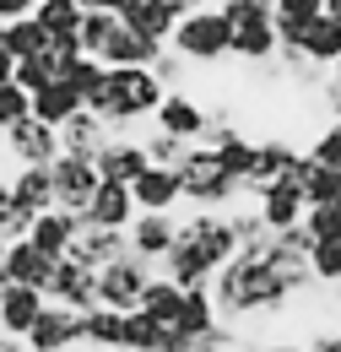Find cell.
Masks as SVG:
<instances>
[{"mask_svg":"<svg viewBox=\"0 0 341 352\" xmlns=\"http://www.w3.org/2000/svg\"><path fill=\"white\" fill-rule=\"evenodd\" d=\"M28 109H33V103H28V92L16 87V82H0V135L11 131L16 120H28Z\"/></svg>","mask_w":341,"mask_h":352,"instance_id":"f6af8a7d","label":"cell"},{"mask_svg":"<svg viewBox=\"0 0 341 352\" xmlns=\"http://www.w3.org/2000/svg\"><path fill=\"white\" fill-rule=\"evenodd\" d=\"M22 342H28V352H71V347H76V314L43 298L38 320L28 325V336H22Z\"/></svg>","mask_w":341,"mask_h":352,"instance_id":"4fadbf2b","label":"cell"},{"mask_svg":"<svg viewBox=\"0 0 341 352\" xmlns=\"http://www.w3.org/2000/svg\"><path fill=\"white\" fill-rule=\"evenodd\" d=\"M6 201H11V184H6V174H0V206H6Z\"/></svg>","mask_w":341,"mask_h":352,"instance_id":"680465c9","label":"cell"},{"mask_svg":"<svg viewBox=\"0 0 341 352\" xmlns=\"http://www.w3.org/2000/svg\"><path fill=\"white\" fill-rule=\"evenodd\" d=\"M152 6H163V16H168V22L190 16V11H201V0H152Z\"/></svg>","mask_w":341,"mask_h":352,"instance_id":"681fc988","label":"cell"},{"mask_svg":"<svg viewBox=\"0 0 341 352\" xmlns=\"http://www.w3.org/2000/svg\"><path fill=\"white\" fill-rule=\"evenodd\" d=\"M244 347V336H239V325H228V320H217L212 331H201V336H190L184 352H239Z\"/></svg>","mask_w":341,"mask_h":352,"instance_id":"ab89813d","label":"cell"},{"mask_svg":"<svg viewBox=\"0 0 341 352\" xmlns=\"http://www.w3.org/2000/svg\"><path fill=\"white\" fill-rule=\"evenodd\" d=\"M54 76H60V71H54L49 54H28V60H16V71H11V82H16L22 92H38L43 82H54Z\"/></svg>","mask_w":341,"mask_h":352,"instance_id":"b9f144b4","label":"cell"},{"mask_svg":"<svg viewBox=\"0 0 341 352\" xmlns=\"http://www.w3.org/2000/svg\"><path fill=\"white\" fill-rule=\"evenodd\" d=\"M163 331H168V325H157V320H146L141 309H130L125 325H120V352H157L163 347Z\"/></svg>","mask_w":341,"mask_h":352,"instance_id":"1f68e13d","label":"cell"},{"mask_svg":"<svg viewBox=\"0 0 341 352\" xmlns=\"http://www.w3.org/2000/svg\"><path fill=\"white\" fill-rule=\"evenodd\" d=\"M152 125L163 135H179L184 146H201L206 141V131H212V120H206V103L195 98V92H163V103L152 109Z\"/></svg>","mask_w":341,"mask_h":352,"instance_id":"8992f818","label":"cell"},{"mask_svg":"<svg viewBox=\"0 0 341 352\" xmlns=\"http://www.w3.org/2000/svg\"><path fill=\"white\" fill-rule=\"evenodd\" d=\"M114 28H120V16L114 11H82V22H76V44H82V54H103V44L114 38Z\"/></svg>","mask_w":341,"mask_h":352,"instance_id":"836d02e7","label":"cell"},{"mask_svg":"<svg viewBox=\"0 0 341 352\" xmlns=\"http://www.w3.org/2000/svg\"><path fill=\"white\" fill-rule=\"evenodd\" d=\"M309 276H314V287L341 282V239H325V244L309 250Z\"/></svg>","mask_w":341,"mask_h":352,"instance_id":"74e56055","label":"cell"},{"mask_svg":"<svg viewBox=\"0 0 341 352\" xmlns=\"http://www.w3.org/2000/svg\"><path fill=\"white\" fill-rule=\"evenodd\" d=\"M303 347H309V352H336V347H331V336H325V331H320V336H309Z\"/></svg>","mask_w":341,"mask_h":352,"instance_id":"f5cc1de1","label":"cell"},{"mask_svg":"<svg viewBox=\"0 0 341 352\" xmlns=\"http://www.w3.org/2000/svg\"><path fill=\"white\" fill-rule=\"evenodd\" d=\"M28 228H33V212H22L16 201H6V206H0V244L28 239Z\"/></svg>","mask_w":341,"mask_h":352,"instance_id":"7dc6e473","label":"cell"},{"mask_svg":"<svg viewBox=\"0 0 341 352\" xmlns=\"http://www.w3.org/2000/svg\"><path fill=\"white\" fill-rule=\"evenodd\" d=\"M43 298H49V304H60V309H71V314L98 309V271L60 255V261H54V276H49V287H43Z\"/></svg>","mask_w":341,"mask_h":352,"instance_id":"9c48e42d","label":"cell"},{"mask_svg":"<svg viewBox=\"0 0 341 352\" xmlns=\"http://www.w3.org/2000/svg\"><path fill=\"white\" fill-rule=\"evenodd\" d=\"M173 174H179V206H190V212H228V206H239V184L244 179L228 174L212 146H190Z\"/></svg>","mask_w":341,"mask_h":352,"instance_id":"3957f363","label":"cell"},{"mask_svg":"<svg viewBox=\"0 0 341 352\" xmlns=\"http://www.w3.org/2000/svg\"><path fill=\"white\" fill-rule=\"evenodd\" d=\"M120 325L125 314L120 309H82L76 314V347H92V352H120Z\"/></svg>","mask_w":341,"mask_h":352,"instance_id":"7402d4cb","label":"cell"},{"mask_svg":"<svg viewBox=\"0 0 341 352\" xmlns=\"http://www.w3.org/2000/svg\"><path fill=\"white\" fill-rule=\"evenodd\" d=\"M217 16L228 28H250V22H271V0H228L217 6Z\"/></svg>","mask_w":341,"mask_h":352,"instance_id":"ee69618b","label":"cell"},{"mask_svg":"<svg viewBox=\"0 0 341 352\" xmlns=\"http://www.w3.org/2000/svg\"><path fill=\"white\" fill-rule=\"evenodd\" d=\"M103 71H109V65H103V60H92V54H76V60H71V65H65V71H60V82H65V87L76 92V98H92V92L103 87Z\"/></svg>","mask_w":341,"mask_h":352,"instance_id":"d590c367","label":"cell"},{"mask_svg":"<svg viewBox=\"0 0 341 352\" xmlns=\"http://www.w3.org/2000/svg\"><path fill=\"white\" fill-rule=\"evenodd\" d=\"M179 293H184V287H173L168 276H152V282H146V287H141V314H146V320H157V325H173V309H179Z\"/></svg>","mask_w":341,"mask_h":352,"instance_id":"d6a6232c","label":"cell"},{"mask_svg":"<svg viewBox=\"0 0 341 352\" xmlns=\"http://www.w3.org/2000/svg\"><path fill=\"white\" fill-rule=\"evenodd\" d=\"M320 16V0H271V22H298L309 28Z\"/></svg>","mask_w":341,"mask_h":352,"instance_id":"bcb514c9","label":"cell"},{"mask_svg":"<svg viewBox=\"0 0 341 352\" xmlns=\"http://www.w3.org/2000/svg\"><path fill=\"white\" fill-rule=\"evenodd\" d=\"M255 352H309L303 342H265V347H255Z\"/></svg>","mask_w":341,"mask_h":352,"instance_id":"816d5d0a","label":"cell"},{"mask_svg":"<svg viewBox=\"0 0 341 352\" xmlns=\"http://www.w3.org/2000/svg\"><path fill=\"white\" fill-rule=\"evenodd\" d=\"M130 201H135V212H179V174L146 163L130 179Z\"/></svg>","mask_w":341,"mask_h":352,"instance_id":"e0dca14e","label":"cell"},{"mask_svg":"<svg viewBox=\"0 0 341 352\" xmlns=\"http://www.w3.org/2000/svg\"><path fill=\"white\" fill-rule=\"evenodd\" d=\"M331 298H336V309H341V282H331Z\"/></svg>","mask_w":341,"mask_h":352,"instance_id":"94428289","label":"cell"},{"mask_svg":"<svg viewBox=\"0 0 341 352\" xmlns=\"http://www.w3.org/2000/svg\"><path fill=\"white\" fill-rule=\"evenodd\" d=\"M92 168H98V179L130 184V179H135L141 168H146V146H141V135H109V141L98 146Z\"/></svg>","mask_w":341,"mask_h":352,"instance_id":"5bb4252c","label":"cell"},{"mask_svg":"<svg viewBox=\"0 0 341 352\" xmlns=\"http://www.w3.org/2000/svg\"><path fill=\"white\" fill-rule=\"evenodd\" d=\"M82 11H114V0H76Z\"/></svg>","mask_w":341,"mask_h":352,"instance_id":"6f0895ef","label":"cell"},{"mask_svg":"<svg viewBox=\"0 0 341 352\" xmlns=\"http://www.w3.org/2000/svg\"><path fill=\"white\" fill-rule=\"evenodd\" d=\"M11 71H16V60H11L6 49H0V82H11Z\"/></svg>","mask_w":341,"mask_h":352,"instance_id":"9f6ffc18","label":"cell"},{"mask_svg":"<svg viewBox=\"0 0 341 352\" xmlns=\"http://www.w3.org/2000/svg\"><path fill=\"white\" fill-rule=\"evenodd\" d=\"M109 135H114V131H103V120H98V114L76 109V114L60 125V152H71V157H98V146H103Z\"/></svg>","mask_w":341,"mask_h":352,"instance_id":"484cf974","label":"cell"},{"mask_svg":"<svg viewBox=\"0 0 341 352\" xmlns=\"http://www.w3.org/2000/svg\"><path fill=\"white\" fill-rule=\"evenodd\" d=\"M0 49L11 60H28V54H49V33H43L33 16H16V22H0Z\"/></svg>","mask_w":341,"mask_h":352,"instance_id":"4dcf8cb0","label":"cell"},{"mask_svg":"<svg viewBox=\"0 0 341 352\" xmlns=\"http://www.w3.org/2000/svg\"><path fill=\"white\" fill-rule=\"evenodd\" d=\"M146 71L157 76V87H163V92H184V87H190V71H195V65H190L184 54H173V49L163 44V49H157V60H152Z\"/></svg>","mask_w":341,"mask_h":352,"instance_id":"8d00e7d4","label":"cell"},{"mask_svg":"<svg viewBox=\"0 0 341 352\" xmlns=\"http://www.w3.org/2000/svg\"><path fill=\"white\" fill-rule=\"evenodd\" d=\"M157 276V265L141 261V255H114L109 265H98V304L103 309H120V314H130V309L141 304V287Z\"/></svg>","mask_w":341,"mask_h":352,"instance_id":"5b68a950","label":"cell"},{"mask_svg":"<svg viewBox=\"0 0 341 352\" xmlns=\"http://www.w3.org/2000/svg\"><path fill=\"white\" fill-rule=\"evenodd\" d=\"M255 217L265 222L271 233L293 228V222L303 217V190H298V179H271V184L255 195Z\"/></svg>","mask_w":341,"mask_h":352,"instance_id":"9a60e30c","label":"cell"},{"mask_svg":"<svg viewBox=\"0 0 341 352\" xmlns=\"http://www.w3.org/2000/svg\"><path fill=\"white\" fill-rule=\"evenodd\" d=\"M0 271H6V282H22V287H49V276H54V261L38 255L28 239H16V244H6V255H0Z\"/></svg>","mask_w":341,"mask_h":352,"instance_id":"ffe728a7","label":"cell"},{"mask_svg":"<svg viewBox=\"0 0 341 352\" xmlns=\"http://www.w3.org/2000/svg\"><path fill=\"white\" fill-rule=\"evenodd\" d=\"M114 16H120V28L152 38V44H168V33H173V22L163 16V6H152V0H114Z\"/></svg>","mask_w":341,"mask_h":352,"instance_id":"603a6c76","label":"cell"},{"mask_svg":"<svg viewBox=\"0 0 341 352\" xmlns=\"http://www.w3.org/2000/svg\"><path fill=\"white\" fill-rule=\"evenodd\" d=\"M157 49L163 44H152V38H141V33H130V28H114V38L103 44V65H152L157 60Z\"/></svg>","mask_w":341,"mask_h":352,"instance_id":"f546056e","label":"cell"},{"mask_svg":"<svg viewBox=\"0 0 341 352\" xmlns=\"http://www.w3.org/2000/svg\"><path fill=\"white\" fill-rule=\"evenodd\" d=\"M76 54H82L76 33H54V38H49V60H54V71H65V65H71Z\"/></svg>","mask_w":341,"mask_h":352,"instance_id":"c3c4849f","label":"cell"},{"mask_svg":"<svg viewBox=\"0 0 341 352\" xmlns=\"http://www.w3.org/2000/svg\"><path fill=\"white\" fill-rule=\"evenodd\" d=\"M320 16H331V22H341V0H320Z\"/></svg>","mask_w":341,"mask_h":352,"instance_id":"db71d44e","label":"cell"},{"mask_svg":"<svg viewBox=\"0 0 341 352\" xmlns=\"http://www.w3.org/2000/svg\"><path fill=\"white\" fill-rule=\"evenodd\" d=\"M179 212H135L125 228V244H130V255H141V261H163L173 250V239H179Z\"/></svg>","mask_w":341,"mask_h":352,"instance_id":"30bf717a","label":"cell"},{"mask_svg":"<svg viewBox=\"0 0 341 352\" xmlns=\"http://www.w3.org/2000/svg\"><path fill=\"white\" fill-rule=\"evenodd\" d=\"M206 293H212L217 320H228V325H239V320H276V314H287L293 298H298V293L287 287V276H276L265 261L244 255V250L212 271Z\"/></svg>","mask_w":341,"mask_h":352,"instance_id":"6da1fadb","label":"cell"},{"mask_svg":"<svg viewBox=\"0 0 341 352\" xmlns=\"http://www.w3.org/2000/svg\"><path fill=\"white\" fill-rule=\"evenodd\" d=\"M173 222H179V239L201 244L217 265L239 255V239H233V228H228V212H184V217H173Z\"/></svg>","mask_w":341,"mask_h":352,"instance_id":"8fae6325","label":"cell"},{"mask_svg":"<svg viewBox=\"0 0 341 352\" xmlns=\"http://www.w3.org/2000/svg\"><path fill=\"white\" fill-rule=\"evenodd\" d=\"M212 325H217L212 293H206V287H184V293H179V309H173V325H168V331H179V336L190 342V336H201V331H212Z\"/></svg>","mask_w":341,"mask_h":352,"instance_id":"83f0119b","label":"cell"},{"mask_svg":"<svg viewBox=\"0 0 341 352\" xmlns=\"http://www.w3.org/2000/svg\"><path fill=\"white\" fill-rule=\"evenodd\" d=\"M38 309H43L38 287L6 282V293H0V336H28V325L38 320Z\"/></svg>","mask_w":341,"mask_h":352,"instance_id":"44dd1931","label":"cell"},{"mask_svg":"<svg viewBox=\"0 0 341 352\" xmlns=\"http://www.w3.org/2000/svg\"><path fill=\"white\" fill-rule=\"evenodd\" d=\"M228 44H233V28L217 16V6H201L190 16H179L168 33V49L184 54L190 65H222L228 60Z\"/></svg>","mask_w":341,"mask_h":352,"instance_id":"277c9868","label":"cell"},{"mask_svg":"<svg viewBox=\"0 0 341 352\" xmlns=\"http://www.w3.org/2000/svg\"><path fill=\"white\" fill-rule=\"evenodd\" d=\"M212 271H217V261L201 244H190V239H173V250L157 261V276H168L173 287H206Z\"/></svg>","mask_w":341,"mask_h":352,"instance_id":"7c38bea8","label":"cell"},{"mask_svg":"<svg viewBox=\"0 0 341 352\" xmlns=\"http://www.w3.org/2000/svg\"><path fill=\"white\" fill-rule=\"evenodd\" d=\"M33 22H38L49 38H54V33H76L82 6H76V0H38V6H33Z\"/></svg>","mask_w":341,"mask_h":352,"instance_id":"e575fe53","label":"cell"},{"mask_svg":"<svg viewBox=\"0 0 341 352\" xmlns=\"http://www.w3.org/2000/svg\"><path fill=\"white\" fill-rule=\"evenodd\" d=\"M0 255H6V244H0Z\"/></svg>","mask_w":341,"mask_h":352,"instance_id":"e7e4bbea","label":"cell"},{"mask_svg":"<svg viewBox=\"0 0 341 352\" xmlns=\"http://www.w3.org/2000/svg\"><path fill=\"white\" fill-rule=\"evenodd\" d=\"M298 228L309 233V244H325V239H341V212H336V206H303Z\"/></svg>","mask_w":341,"mask_h":352,"instance_id":"f35d334b","label":"cell"},{"mask_svg":"<svg viewBox=\"0 0 341 352\" xmlns=\"http://www.w3.org/2000/svg\"><path fill=\"white\" fill-rule=\"evenodd\" d=\"M331 87H341V60H336V65H331Z\"/></svg>","mask_w":341,"mask_h":352,"instance_id":"91938a15","label":"cell"},{"mask_svg":"<svg viewBox=\"0 0 341 352\" xmlns=\"http://www.w3.org/2000/svg\"><path fill=\"white\" fill-rule=\"evenodd\" d=\"M6 184H11V201L22 212H33V217L54 206V179H49V168H11Z\"/></svg>","mask_w":341,"mask_h":352,"instance_id":"cb8c5ba5","label":"cell"},{"mask_svg":"<svg viewBox=\"0 0 341 352\" xmlns=\"http://www.w3.org/2000/svg\"><path fill=\"white\" fill-rule=\"evenodd\" d=\"M0 141H6L11 168H49V163L60 157V131H54V125H43V120H33V114H28V120H16Z\"/></svg>","mask_w":341,"mask_h":352,"instance_id":"52a82bcc","label":"cell"},{"mask_svg":"<svg viewBox=\"0 0 341 352\" xmlns=\"http://www.w3.org/2000/svg\"><path fill=\"white\" fill-rule=\"evenodd\" d=\"M130 217H135V201H130V184H114V179H98V190H92V201H87L82 222L92 228H114V233H125Z\"/></svg>","mask_w":341,"mask_h":352,"instance_id":"2e32d148","label":"cell"},{"mask_svg":"<svg viewBox=\"0 0 341 352\" xmlns=\"http://www.w3.org/2000/svg\"><path fill=\"white\" fill-rule=\"evenodd\" d=\"M228 60H244V65H271V60H276V22H250V28H233Z\"/></svg>","mask_w":341,"mask_h":352,"instance_id":"d4e9b609","label":"cell"},{"mask_svg":"<svg viewBox=\"0 0 341 352\" xmlns=\"http://www.w3.org/2000/svg\"><path fill=\"white\" fill-rule=\"evenodd\" d=\"M76 228H82V217H76V212L49 206V212H38V217H33V228H28V244H33L38 255H49V261H60V255L71 250Z\"/></svg>","mask_w":341,"mask_h":352,"instance_id":"ac0fdd59","label":"cell"},{"mask_svg":"<svg viewBox=\"0 0 341 352\" xmlns=\"http://www.w3.org/2000/svg\"><path fill=\"white\" fill-rule=\"evenodd\" d=\"M130 244H125V233H114V228H92V222H82L76 228V239H71V250H65V261H76V265H109L114 255H125Z\"/></svg>","mask_w":341,"mask_h":352,"instance_id":"d6986e66","label":"cell"},{"mask_svg":"<svg viewBox=\"0 0 341 352\" xmlns=\"http://www.w3.org/2000/svg\"><path fill=\"white\" fill-rule=\"evenodd\" d=\"M0 352H28V342L22 336H0Z\"/></svg>","mask_w":341,"mask_h":352,"instance_id":"11a10c76","label":"cell"},{"mask_svg":"<svg viewBox=\"0 0 341 352\" xmlns=\"http://www.w3.org/2000/svg\"><path fill=\"white\" fill-rule=\"evenodd\" d=\"M331 347H336V352H341V331H331Z\"/></svg>","mask_w":341,"mask_h":352,"instance_id":"6125c7cd","label":"cell"},{"mask_svg":"<svg viewBox=\"0 0 341 352\" xmlns=\"http://www.w3.org/2000/svg\"><path fill=\"white\" fill-rule=\"evenodd\" d=\"M49 179H54V206L82 217L87 201H92V190H98V168H92V157H71V152H60V157L49 163Z\"/></svg>","mask_w":341,"mask_h":352,"instance_id":"ba28073f","label":"cell"},{"mask_svg":"<svg viewBox=\"0 0 341 352\" xmlns=\"http://www.w3.org/2000/svg\"><path fill=\"white\" fill-rule=\"evenodd\" d=\"M298 49H303V60H314V65H336L341 60V22H331V16H314L309 28H303V38H298Z\"/></svg>","mask_w":341,"mask_h":352,"instance_id":"f1b7e54d","label":"cell"},{"mask_svg":"<svg viewBox=\"0 0 341 352\" xmlns=\"http://www.w3.org/2000/svg\"><path fill=\"white\" fill-rule=\"evenodd\" d=\"M28 103H33L28 114H33V120H43V125H54V131H60V125H65V120H71V114L82 109V98L65 87L60 76H54V82H43L38 92H28Z\"/></svg>","mask_w":341,"mask_h":352,"instance_id":"4316f807","label":"cell"},{"mask_svg":"<svg viewBox=\"0 0 341 352\" xmlns=\"http://www.w3.org/2000/svg\"><path fill=\"white\" fill-rule=\"evenodd\" d=\"M201 6H228V0H201Z\"/></svg>","mask_w":341,"mask_h":352,"instance_id":"be15d7a7","label":"cell"},{"mask_svg":"<svg viewBox=\"0 0 341 352\" xmlns=\"http://www.w3.org/2000/svg\"><path fill=\"white\" fill-rule=\"evenodd\" d=\"M141 146H146V163H152V168H179L184 152H190L179 135H163V131H157V135H141Z\"/></svg>","mask_w":341,"mask_h":352,"instance_id":"60d3db41","label":"cell"},{"mask_svg":"<svg viewBox=\"0 0 341 352\" xmlns=\"http://www.w3.org/2000/svg\"><path fill=\"white\" fill-rule=\"evenodd\" d=\"M157 103H163V87H157V76H152L146 65H109V71H103V87L92 92L82 109L103 120V131L125 135L130 125L152 120Z\"/></svg>","mask_w":341,"mask_h":352,"instance_id":"7a4b0ae2","label":"cell"},{"mask_svg":"<svg viewBox=\"0 0 341 352\" xmlns=\"http://www.w3.org/2000/svg\"><path fill=\"white\" fill-rule=\"evenodd\" d=\"M38 0H0V22H16V16H33Z\"/></svg>","mask_w":341,"mask_h":352,"instance_id":"f907efd6","label":"cell"},{"mask_svg":"<svg viewBox=\"0 0 341 352\" xmlns=\"http://www.w3.org/2000/svg\"><path fill=\"white\" fill-rule=\"evenodd\" d=\"M309 157L320 163V168H341V120H325L320 135L309 141Z\"/></svg>","mask_w":341,"mask_h":352,"instance_id":"7bdbcfd3","label":"cell"}]
</instances>
